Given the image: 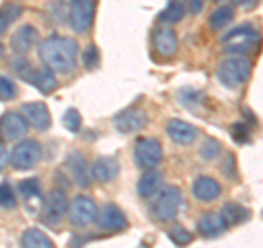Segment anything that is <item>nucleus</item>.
Returning <instances> with one entry per match:
<instances>
[{"instance_id": "39", "label": "nucleus", "mask_w": 263, "mask_h": 248, "mask_svg": "<svg viewBox=\"0 0 263 248\" xmlns=\"http://www.w3.org/2000/svg\"><path fill=\"white\" fill-rule=\"evenodd\" d=\"M189 3V9H191V13H202V9H204V5H206V0H186Z\"/></svg>"}, {"instance_id": "22", "label": "nucleus", "mask_w": 263, "mask_h": 248, "mask_svg": "<svg viewBox=\"0 0 263 248\" xmlns=\"http://www.w3.org/2000/svg\"><path fill=\"white\" fill-rule=\"evenodd\" d=\"M18 191H20V196H22V200L29 204L31 211H35V204H40V202L44 200V196H42V185H40L37 178H27V180H22V183L18 185Z\"/></svg>"}, {"instance_id": "14", "label": "nucleus", "mask_w": 263, "mask_h": 248, "mask_svg": "<svg viewBox=\"0 0 263 248\" xmlns=\"http://www.w3.org/2000/svg\"><path fill=\"white\" fill-rule=\"evenodd\" d=\"M121 171V165L117 158H112V156H101V158H97L92 163V169H90V176L97 183H112L114 178L119 176Z\"/></svg>"}, {"instance_id": "31", "label": "nucleus", "mask_w": 263, "mask_h": 248, "mask_svg": "<svg viewBox=\"0 0 263 248\" xmlns=\"http://www.w3.org/2000/svg\"><path fill=\"white\" fill-rule=\"evenodd\" d=\"M178 99L182 101L186 108H195V105H200L204 101V93H200V90H193V88H184L178 93Z\"/></svg>"}, {"instance_id": "34", "label": "nucleus", "mask_w": 263, "mask_h": 248, "mask_svg": "<svg viewBox=\"0 0 263 248\" xmlns=\"http://www.w3.org/2000/svg\"><path fill=\"white\" fill-rule=\"evenodd\" d=\"M62 123H64V128H66V130H70V132H79V130H81V114H79V110L68 108V110L64 112Z\"/></svg>"}, {"instance_id": "9", "label": "nucleus", "mask_w": 263, "mask_h": 248, "mask_svg": "<svg viewBox=\"0 0 263 248\" xmlns=\"http://www.w3.org/2000/svg\"><path fill=\"white\" fill-rule=\"evenodd\" d=\"M68 22L75 33H88L95 22V0H72L68 7Z\"/></svg>"}, {"instance_id": "26", "label": "nucleus", "mask_w": 263, "mask_h": 248, "mask_svg": "<svg viewBox=\"0 0 263 248\" xmlns=\"http://www.w3.org/2000/svg\"><path fill=\"white\" fill-rule=\"evenodd\" d=\"M235 20V9L233 7H228V5H219L215 11L211 13V18H209V24H211V29L215 31V33H221L228 24H233Z\"/></svg>"}, {"instance_id": "43", "label": "nucleus", "mask_w": 263, "mask_h": 248, "mask_svg": "<svg viewBox=\"0 0 263 248\" xmlns=\"http://www.w3.org/2000/svg\"><path fill=\"white\" fill-rule=\"evenodd\" d=\"M217 3H221V0H217Z\"/></svg>"}, {"instance_id": "32", "label": "nucleus", "mask_w": 263, "mask_h": 248, "mask_svg": "<svg viewBox=\"0 0 263 248\" xmlns=\"http://www.w3.org/2000/svg\"><path fill=\"white\" fill-rule=\"evenodd\" d=\"M169 239L176 246H186V244H191L193 235H191V231H186L182 224H176V226L169 228Z\"/></svg>"}, {"instance_id": "16", "label": "nucleus", "mask_w": 263, "mask_h": 248, "mask_svg": "<svg viewBox=\"0 0 263 248\" xmlns=\"http://www.w3.org/2000/svg\"><path fill=\"white\" fill-rule=\"evenodd\" d=\"M191 191L195 196V200H200V202H215L217 198L221 196V185L217 183L215 178H211V176H200V178H195Z\"/></svg>"}, {"instance_id": "42", "label": "nucleus", "mask_w": 263, "mask_h": 248, "mask_svg": "<svg viewBox=\"0 0 263 248\" xmlns=\"http://www.w3.org/2000/svg\"><path fill=\"white\" fill-rule=\"evenodd\" d=\"M66 3H72V0H66Z\"/></svg>"}, {"instance_id": "21", "label": "nucleus", "mask_w": 263, "mask_h": 248, "mask_svg": "<svg viewBox=\"0 0 263 248\" xmlns=\"http://www.w3.org/2000/svg\"><path fill=\"white\" fill-rule=\"evenodd\" d=\"M162 189V173L156 169H147L136 185V191L141 198H154Z\"/></svg>"}, {"instance_id": "24", "label": "nucleus", "mask_w": 263, "mask_h": 248, "mask_svg": "<svg viewBox=\"0 0 263 248\" xmlns=\"http://www.w3.org/2000/svg\"><path fill=\"white\" fill-rule=\"evenodd\" d=\"M31 84L35 86L42 95H51V93H55V88H57L55 73H53L51 68H48V66H42V68L33 70V75H31Z\"/></svg>"}, {"instance_id": "19", "label": "nucleus", "mask_w": 263, "mask_h": 248, "mask_svg": "<svg viewBox=\"0 0 263 248\" xmlns=\"http://www.w3.org/2000/svg\"><path fill=\"white\" fill-rule=\"evenodd\" d=\"M35 42H37V29L31 27V24H22L11 36V48L18 55H27Z\"/></svg>"}, {"instance_id": "7", "label": "nucleus", "mask_w": 263, "mask_h": 248, "mask_svg": "<svg viewBox=\"0 0 263 248\" xmlns=\"http://www.w3.org/2000/svg\"><path fill=\"white\" fill-rule=\"evenodd\" d=\"M97 211H99L97 202L90 196H77L68 202V213H66V216H68L70 224L75 228H84L95 222Z\"/></svg>"}, {"instance_id": "20", "label": "nucleus", "mask_w": 263, "mask_h": 248, "mask_svg": "<svg viewBox=\"0 0 263 248\" xmlns=\"http://www.w3.org/2000/svg\"><path fill=\"white\" fill-rule=\"evenodd\" d=\"M154 51L162 55V57H174L178 53V38H176V33L167 29V27H162L154 33Z\"/></svg>"}, {"instance_id": "23", "label": "nucleus", "mask_w": 263, "mask_h": 248, "mask_svg": "<svg viewBox=\"0 0 263 248\" xmlns=\"http://www.w3.org/2000/svg\"><path fill=\"white\" fill-rule=\"evenodd\" d=\"M22 248H55V242L40 228H27L20 235Z\"/></svg>"}, {"instance_id": "25", "label": "nucleus", "mask_w": 263, "mask_h": 248, "mask_svg": "<svg viewBox=\"0 0 263 248\" xmlns=\"http://www.w3.org/2000/svg\"><path fill=\"white\" fill-rule=\"evenodd\" d=\"M219 213H221V218L226 220V224H228V226L243 224V222H248V220H250V211L246 209V206L237 204V202H226V204H224V209H221Z\"/></svg>"}, {"instance_id": "17", "label": "nucleus", "mask_w": 263, "mask_h": 248, "mask_svg": "<svg viewBox=\"0 0 263 248\" xmlns=\"http://www.w3.org/2000/svg\"><path fill=\"white\" fill-rule=\"evenodd\" d=\"M167 134L176 145H191L197 138V130L182 119H171L167 123Z\"/></svg>"}, {"instance_id": "4", "label": "nucleus", "mask_w": 263, "mask_h": 248, "mask_svg": "<svg viewBox=\"0 0 263 248\" xmlns=\"http://www.w3.org/2000/svg\"><path fill=\"white\" fill-rule=\"evenodd\" d=\"M259 44V31L252 24H239V27L230 29L226 36H221V46L226 53L233 55H248Z\"/></svg>"}, {"instance_id": "10", "label": "nucleus", "mask_w": 263, "mask_h": 248, "mask_svg": "<svg viewBox=\"0 0 263 248\" xmlns=\"http://www.w3.org/2000/svg\"><path fill=\"white\" fill-rule=\"evenodd\" d=\"M97 226L101 231H108V233H114V231H125L127 228V218L117 204H105L97 211Z\"/></svg>"}, {"instance_id": "13", "label": "nucleus", "mask_w": 263, "mask_h": 248, "mask_svg": "<svg viewBox=\"0 0 263 248\" xmlns=\"http://www.w3.org/2000/svg\"><path fill=\"white\" fill-rule=\"evenodd\" d=\"M22 117L27 119L29 126H33L35 130L44 132L51 128V112L44 103H37V101H31V103H24L22 105Z\"/></svg>"}, {"instance_id": "1", "label": "nucleus", "mask_w": 263, "mask_h": 248, "mask_svg": "<svg viewBox=\"0 0 263 248\" xmlns=\"http://www.w3.org/2000/svg\"><path fill=\"white\" fill-rule=\"evenodd\" d=\"M40 57L53 73H70L77 66L79 46L72 38L51 36L40 44Z\"/></svg>"}, {"instance_id": "18", "label": "nucleus", "mask_w": 263, "mask_h": 248, "mask_svg": "<svg viewBox=\"0 0 263 248\" xmlns=\"http://www.w3.org/2000/svg\"><path fill=\"white\" fill-rule=\"evenodd\" d=\"M68 167H70V173H72L75 185L81 187V189H88L90 183H92V176H90V167H88V163L84 158V154L70 152L68 154Z\"/></svg>"}, {"instance_id": "28", "label": "nucleus", "mask_w": 263, "mask_h": 248, "mask_svg": "<svg viewBox=\"0 0 263 248\" xmlns=\"http://www.w3.org/2000/svg\"><path fill=\"white\" fill-rule=\"evenodd\" d=\"M184 13H186L184 5L180 3V0H171V3L164 7V11L160 13V22H164V24H176V22H180V20L184 18Z\"/></svg>"}, {"instance_id": "5", "label": "nucleus", "mask_w": 263, "mask_h": 248, "mask_svg": "<svg viewBox=\"0 0 263 248\" xmlns=\"http://www.w3.org/2000/svg\"><path fill=\"white\" fill-rule=\"evenodd\" d=\"M42 158V145L37 140H20L18 145L13 147V152L9 154V163L13 165V169H20V171H27V169H33L35 165Z\"/></svg>"}, {"instance_id": "6", "label": "nucleus", "mask_w": 263, "mask_h": 248, "mask_svg": "<svg viewBox=\"0 0 263 248\" xmlns=\"http://www.w3.org/2000/svg\"><path fill=\"white\" fill-rule=\"evenodd\" d=\"M68 213V200H66V193L62 189H53L48 191L46 200H42V222L46 226H60L62 220Z\"/></svg>"}, {"instance_id": "12", "label": "nucleus", "mask_w": 263, "mask_h": 248, "mask_svg": "<svg viewBox=\"0 0 263 248\" xmlns=\"http://www.w3.org/2000/svg\"><path fill=\"white\" fill-rule=\"evenodd\" d=\"M29 123L20 112H7L0 119V136L5 140H22L27 138Z\"/></svg>"}, {"instance_id": "38", "label": "nucleus", "mask_w": 263, "mask_h": 248, "mask_svg": "<svg viewBox=\"0 0 263 248\" xmlns=\"http://www.w3.org/2000/svg\"><path fill=\"white\" fill-rule=\"evenodd\" d=\"M221 169H224V173H226V176H228L230 180H235V178H237V169H235V156H233V154H228V156H226L224 167H221Z\"/></svg>"}, {"instance_id": "2", "label": "nucleus", "mask_w": 263, "mask_h": 248, "mask_svg": "<svg viewBox=\"0 0 263 248\" xmlns=\"http://www.w3.org/2000/svg\"><path fill=\"white\" fill-rule=\"evenodd\" d=\"M182 206H184L182 191H180L178 187L169 185V187L160 189V191L154 196V202L149 206V211L158 222H171V220H176L180 216Z\"/></svg>"}, {"instance_id": "11", "label": "nucleus", "mask_w": 263, "mask_h": 248, "mask_svg": "<svg viewBox=\"0 0 263 248\" xmlns=\"http://www.w3.org/2000/svg\"><path fill=\"white\" fill-rule=\"evenodd\" d=\"M112 123L123 134H132V132H141L147 123H149V117H147V112L141 108H127V110L119 112L117 117L112 119Z\"/></svg>"}, {"instance_id": "3", "label": "nucleus", "mask_w": 263, "mask_h": 248, "mask_svg": "<svg viewBox=\"0 0 263 248\" xmlns=\"http://www.w3.org/2000/svg\"><path fill=\"white\" fill-rule=\"evenodd\" d=\"M252 75V64L243 55H230L217 66V79L226 88H239Z\"/></svg>"}, {"instance_id": "36", "label": "nucleus", "mask_w": 263, "mask_h": 248, "mask_svg": "<svg viewBox=\"0 0 263 248\" xmlns=\"http://www.w3.org/2000/svg\"><path fill=\"white\" fill-rule=\"evenodd\" d=\"M81 60H84V66L88 70H95L99 66V48L95 44H90L84 51V55H81Z\"/></svg>"}, {"instance_id": "30", "label": "nucleus", "mask_w": 263, "mask_h": 248, "mask_svg": "<svg viewBox=\"0 0 263 248\" xmlns=\"http://www.w3.org/2000/svg\"><path fill=\"white\" fill-rule=\"evenodd\" d=\"M18 206V200H15V193L9 183H0V209L13 211Z\"/></svg>"}, {"instance_id": "37", "label": "nucleus", "mask_w": 263, "mask_h": 248, "mask_svg": "<svg viewBox=\"0 0 263 248\" xmlns=\"http://www.w3.org/2000/svg\"><path fill=\"white\" fill-rule=\"evenodd\" d=\"M233 136H235V140H239V143H248V140H250L248 126H246L243 121H237L235 126H233Z\"/></svg>"}, {"instance_id": "35", "label": "nucleus", "mask_w": 263, "mask_h": 248, "mask_svg": "<svg viewBox=\"0 0 263 248\" xmlns=\"http://www.w3.org/2000/svg\"><path fill=\"white\" fill-rule=\"evenodd\" d=\"M18 97V86L9 77H0V101H9Z\"/></svg>"}, {"instance_id": "40", "label": "nucleus", "mask_w": 263, "mask_h": 248, "mask_svg": "<svg viewBox=\"0 0 263 248\" xmlns=\"http://www.w3.org/2000/svg\"><path fill=\"white\" fill-rule=\"evenodd\" d=\"M7 165H9V152H7L5 143H0V171H3Z\"/></svg>"}, {"instance_id": "41", "label": "nucleus", "mask_w": 263, "mask_h": 248, "mask_svg": "<svg viewBox=\"0 0 263 248\" xmlns=\"http://www.w3.org/2000/svg\"><path fill=\"white\" fill-rule=\"evenodd\" d=\"M257 3H259V0H237V5H239L241 9H252Z\"/></svg>"}, {"instance_id": "29", "label": "nucleus", "mask_w": 263, "mask_h": 248, "mask_svg": "<svg viewBox=\"0 0 263 248\" xmlns=\"http://www.w3.org/2000/svg\"><path fill=\"white\" fill-rule=\"evenodd\" d=\"M219 154H221V145H219V140H215V138H206V140L202 143V147H200V158H202L204 163L217 161Z\"/></svg>"}, {"instance_id": "27", "label": "nucleus", "mask_w": 263, "mask_h": 248, "mask_svg": "<svg viewBox=\"0 0 263 248\" xmlns=\"http://www.w3.org/2000/svg\"><path fill=\"white\" fill-rule=\"evenodd\" d=\"M22 15V7L18 3H7L0 7V36H5L9 24H13Z\"/></svg>"}, {"instance_id": "8", "label": "nucleus", "mask_w": 263, "mask_h": 248, "mask_svg": "<svg viewBox=\"0 0 263 248\" xmlns=\"http://www.w3.org/2000/svg\"><path fill=\"white\" fill-rule=\"evenodd\" d=\"M134 158L141 169H156L162 163V145L158 138H138L134 145Z\"/></svg>"}, {"instance_id": "15", "label": "nucleus", "mask_w": 263, "mask_h": 248, "mask_svg": "<svg viewBox=\"0 0 263 248\" xmlns=\"http://www.w3.org/2000/svg\"><path fill=\"white\" fill-rule=\"evenodd\" d=\"M226 228H228V224H226V220L221 218L219 211H209L197 220V233L202 237H219L226 233Z\"/></svg>"}, {"instance_id": "33", "label": "nucleus", "mask_w": 263, "mask_h": 248, "mask_svg": "<svg viewBox=\"0 0 263 248\" xmlns=\"http://www.w3.org/2000/svg\"><path fill=\"white\" fill-rule=\"evenodd\" d=\"M11 68L15 70V75L18 77H22V79H27V81H31V75H33V68H31V64H29V60L24 55H18L15 60L11 62Z\"/></svg>"}]
</instances>
